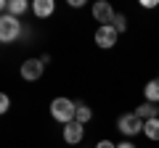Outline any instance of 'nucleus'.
Listing matches in <instances>:
<instances>
[{
    "label": "nucleus",
    "instance_id": "f3484780",
    "mask_svg": "<svg viewBox=\"0 0 159 148\" xmlns=\"http://www.w3.org/2000/svg\"><path fill=\"white\" fill-rule=\"evenodd\" d=\"M141 6H143V8H157L159 3H157V0H141Z\"/></svg>",
    "mask_w": 159,
    "mask_h": 148
},
{
    "label": "nucleus",
    "instance_id": "4468645a",
    "mask_svg": "<svg viewBox=\"0 0 159 148\" xmlns=\"http://www.w3.org/2000/svg\"><path fill=\"white\" fill-rule=\"evenodd\" d=\"M111 27L117 29V32H125V29H127V19L122 16V13H117V16H114V21H111Z\"/></svg>",
    "mask_w": 159,
    "mask_h": 148
},
{
    "label": "nucleus",
    "instance_id": "6ab92c4d",
    "mask_svg": "<svg viewBox=\"0 0 159 148\" xmlns=\"http://www.w3.org/2000/svg\"><path fill=\"white\" fill-rule=\"evenodd\" d=\"M117 148H135V146H133V143H119Z\"/></svg>",
    "mask_w": 159,
    "mask_h": 148
},
{
    "label": "nucleus",
    "instance_id": "0eeeda50",
    "mask_svg": "<svg viewBox=\"0 0 159 148\" xmlns=\"http://www.w3.org/2000/svg\"><path fill=\"white\" fill-rule=\"evenodd\" d=\"M82 137H85V130H82L80 122H69V124H64V140H66L69 146L82 143Z\"/></svg>",
    "mask_w": 159,
    "mask_h": 148
},
{
    "label": "nucleus",
    "instance_id": "2eb2a0df",
    "mask_svg": "<svg viewBox=\"0 0 159 148\" xmlns=\"http://www.w3.org/2000/svg\"><path fill=\"white\" fill-rule=\"evenodd\" d=\"M8 108H11V98H8V95H0V111L6 114Z\"/></svg>",
    "mask_w": 159,
    "mask_h": 148
},
{
    "label": "nucleus",
    "instance_id": "9d476101",
    "mask_svg": "<svg viewBox=\"0 0 159 148\" xmlns=\"http://www.w3.org/2000/svg\"><path fill=\"white\" fill-rule=\"evenodd\" d=\"M135 116H141L143 122H148V119H159V106L157 103H143V106H138L135 108Z\"/></svg>",
    "mask_w": 159,
    "mask_h": 148
},
{
    "label": "nucleus",
    "instance_id": "f8f14e48",
    "mask_svg": "<svg viewBox=\"0 0 159 148\" xmlns=\"http://www.w3.org/2000/svg\"><path fill=\"white\" fill-rule=\"evenodd\" d=\"M143 135H146L148 140H159V119H148L146 124H143Z\"/></svg>",
    "mask_w": 159,
    "mask_h": 148
},
{
    "label": "nucleus",
    "instance_id": "f03ea898",
    "mask_svg": "<svg viewBox=\"0 0 159 148\" xmlns=\"http://www.w3.org/2000/svg\"><path fill=\"white\" fill-rule=\"evenodd\" d=\"M19 34H21V24H19V19L3 13V16H0V42H13Z\"/></svg>",
    "mask_w": 159,
    "mask_h": 148
},
{
    "label": "nucleus",
    "instance_id": "f257e3e1",
    "mask_svg": "<svg viewBox=\"0 0 159 148\" xmlns=\"http://www.w3.org/2000/svg\"><path fill=\"white\" fill-rule=\"evenodd\" d=\"M51 116L61 124H69V122L77 119V103L69 101V98H53L51 101Z\"/></svg>",
    "mask_w": 159,
    "mask_h": 148
},
{
    "label": "nucleus",
    "instance_id": "ddd939ff",
    "mask_svg": "<svg viewBox=\"0 0 159 148\" xmlns=\"http://www.w3.org/2000/svg\"><path fill=\"white\" fill-rule=\"evenodd\" d=\"M90 119H93V111H90V106H85V103H77V119H74V122L85 124V122H90Z\"/></svg>",
    "mask_w": 159,
    "mask_h": 148
},
{
    "label": "nucleus",
    "instance_id": "a211bd4d",
    "mask_svg": "<svg viewBox=\"0 0 159 148\" xmlns=\"http://www.w3.org/2000/svg\"><path fill=\"white\" fill-rule=\"evenodd\" d=\"M82 3H85V0H69V6H72V8H82Z\"/></svg>",
    "mask_w": 159,
    "mask_h": 148
},
{
    "label": "nucleus",
    "instance_id": "39448f33",
    "mask_svg": "<svg viewBox=\"0 0 159 148\" xmlns=\"http://www.w3.org/2000/svg\"><path fill=\"white\" fill-rule=\"evenodd\" d=\"M93 16H96V21H101V27H109V24L114 21V8L109 6V3H103V0H98L96 6H93Z\"/></svg>",
    "mask_w": 159,
    "mask_h": 148
},
{
    "label": "nucleus",
    "instance_id": "6e6552de",
    "mask_svg": "<svg viewBox=\"0 0 159 148\" xmlns=\"http://www.w3.org/2000/svg\"><path fill=\"white\" fill-rule=\"evenodd\" d=\"M0 8H3V13H8V16H21V13H27L29 8V3L27 0H3V3H0Z\"/></svg>",
    "mask_w": 159,
    "mask_h": 148
},
{
    "label": "nucleus",
    "instance_id": "423d86ee",
    "mask_svg": "<svg viewBox=\"0 0 159 148\" xmlns=\"http://www.w3.org/2000/svg\"><path fill=\"white\" fill-rule=\"evenodd\" d=\"M117 29L111 27V24H109V27H98L96 29V45L98 48H111L114 42H117Z\"/></svg>",
    "mask_w": 159,
    "mask_h": 148
},
{
    "label": "nucleus",
    "instance_id": "7ed1b4c3",
    "mask_svg": "<svg viewBox=\"0 0 159 148\" xmlns=\"http://www.w3.org/2000/svg\"><path fill=\"white\" fill-rule=\"evenodd\" d=\"M143 124H146V122H143L141 116H135V111H133V114H122L117 119V130L122 132V135H138V132H143Z\"/></svg>",
    "mask_w": 159,
    "mask_h": 148
},
{
    "label": "nucleus",
    "instance_id": "9b49d317",
    "mask_svg": "<svg viewBox=\"0 0 159 148\" xmlns=\"http://www.w3.org/2000/svg\"><path fill=\"white\" fill-rule=\"evenodd\" d=\"M143 95H146L148 103H159V80H151L146 85V90H143Z\"/></svg>",
    "mask_w": 159,
    "mask_h": 148
},
{
    "label": "nucleus",
    "instance_id": "dca6fc26",
    "mask_svg": "<svg viewBox=\"0 0 159 148\" xmlns=\"http://www.w3.org/2000/svg\"><path fill=\"white\" fill-rule=\"evenodd\" d=\"M96 148H117V146H114L111 140H98V143H96Z\"/></svg>",
    "mask_w": 159,
    "mask_h": 148
},
{
    "label": "nucleus",
    "instance_id": "1a4fd4ad",
    "mask_svg": "<svg viewBox=\"0 0 159 148\" xmlns=\"http://www.w3.org/2000/svg\"><path fill=\"white\" fill-rule=\"evenodd\" d=\"M53 11H56V3H53V0H34L32 3V13L37 19H48Z\"/></svg>",
    "mask_w": 159,
    "mask_h": 148
},
{
    "label": "nucleus",
    "instance_id": "20e7f679",
    "mask_svg": "<svg viewBox=\"0 0 159 148\" xmlns=\"http://www.w3.org/2000/svg\"><path fill=\"white\" fill-rule=\"evenodd\" d=\"M43 72H45V63L40 61V58H29V61L21 63V77H24L27 82L40 80V77H43Z\"/></svg>",
    "mask_w": 159,
    "mask_h": 148
}]
</instances>
